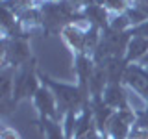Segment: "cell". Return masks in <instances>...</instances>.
<instances>
[{
  "instance_id": "7",
  "label": "cell",
  "mask_w": 148,
  "mask_h": 139,
  "mask_svg": "<svg viewBox=\"0 0 148 139\" xmlns=\"http://www.w3.org/2000/svg\"><path fill=\"white\" fill-rule=\"evenodd\" d=\"M104 4H106V8L111 9V11H124L126 9V0H104Z\"/></svg>"
},
{
  "instance_id": "8",
  "label": "cell",
  "mask_w": 148,
  "mask_h": 139,
  "mask_svg": "<svg viewBox=\"0 0 148 139\" xmlns=\"http://www.w3.org/2000/svg\"><path fill=\"white\" fill-rule=\"evenodd\" d=\"M46 133H48V139H63V133L59 126H56L54 122H48V126H46Z\"/></svg>"
},
{
  "instance_id": "4",
  "label": "cell",
  "mask_w": 148,
  "mask_h": 139,
  "mask_svg": "<svg viewBox=\"0 0 148 139\" xmlns=\"http://www.w3.org/2000/svg\"><path fill=\"white\" fill-rule=\"evenodd\" d=\"M37 104L39 108L48 115H54V98L46 89H39L37 91Z\"/></svg>"
},
{
  "instance_id": "11",
  "label": "cell",
  "mask_w": 148,
  "mask_h": 139,
  "mask_svg": "<svg viewBox=\"0 0 148 139\" xmlns=\"http://www.w3.org/2000/svg\"><path fill=\"white\" fill-rule=\"evenodd\" d=\"M132 139H148V130H137Z\"/></svg>"
},
{
  "instance_id": "10",
  "label": "cell",
  "mask_w": 148,
  "mask_h": 139,
  "mask_svg": "<svg viewBox=\"0 0 148 139\" xmlns=\"http://www.w3.org/2000/svg\"><path fill=\"white\" fill-rule=\"evenodd\" d=\"M2 139H21V137H18V133L13 128H8L6 126V128L2 130Z\"/></svg>"
},
{
  "instance_id": "9",
  "label": "cell",
  "mask_w": 148,
  "mask_h": 139,
  "mask_svg": "<svg viewBox=\"0 0 148 139\" xmlns=\"http://www.w3.org/2000/svg\"><path fill=\"white\" fill-rule=\"evenodd\" d=\"M135 35L148 39V21H146V22H143V24H139V26L135 28Z\"/></svg>"
},
{
  "instance_id": "14",
  "label": "cell",
  "mask_w": 148,
  "mask_h": 139,
  "mask_svg": "<svg viewBox=\"0 0 148 139\" xmlns=\"http://www.w3.org/2000/svg\"><path fill=\"white\" fill-rule=\"evenodd\" d=\"M78 139H83V137H78Z\"/></svg>"
},
{
  "instance_id": "1",
  "label": "cell",
  "mask_w": 148,
  "mask_h": 139,
  "mask_svg": "<svg viewBox=\"0 0 148 139\" xmlns=\"http://www.w3.org/2000/svg\"><path fill=\"white\" fill-rule=\"evenodd\" d=\"M63 37L74 50H82L85 46V35L80 32L78 26H65L63 28Z\"/></svg>"
},
{
  "instance_id": "5",
  "label": "cell",
  "mask_w": 148,
  "mask_h": 139,
  "mask_svg": "<svg viewBox=\"0 0 148 139\" xmlns=\"http://www.w3.org/2000/svg\"><path fill=\"white\" fill-rule=\"evenodd\" d=\"M124 102V95H122V89L117 85H111L108 91H106V104L108 106H120Z\"/></svg>"
},
{
  "instance_id": "13",
  "label": "cell",
  "mask_w": 148,
  "mask_h": 139,
  "mask_svg": "<svg viewBox=\"0 0 148 139\" xmlns=\"http://www.w3.org/2000/svg\"><path fill=\"white\" fill-rule=\"evenodd\" d=\"M52 2H59V0H52Z\"/></svg>"
},
{
  "instance_id": "3",
  "label": "cell",
  "mask_w": 148,
  "mask_h": 139,
  "mask_svg": "<svg viewBox=\"0 0 148 139\" xmlns=\"http://www.w3.org/2000/svg\"><path fill=\"white\" fill-rule=\"evenodd\" d=\"M126 100H128V104L132 106L135 111H143V109L146 108L145 95H141L139 91L132 89V87H128V89H126Z\"/></svg>"
},
{
  "instance_id": "6",
  "label": "cell",
  "mask_w": 148,
  "mask_h": 139,
  "mask_svg": "<svg viewBox=\"0 0 148 139\" xmlns=\"http://www.w3.org/2000/svg\"><path fill=\"white\" fill-rule=\"evenodd\" d=\"M130 24H132V21H130L128 15H117L111 21V28H113L115 32H122L124 28H128Z\"/></svg>"
},
{
  "instance_id": "12",
  "label": "cell",
  "mask_w": 148,
  "mask_h": 139,
  "mask_svg": "<svg viewBox=\"0 0 148 139\" xmlns=\"http://www.w3.org/2000/svg\"><path fill=\"white\" fill-rule=\"evenodd\" d=\"M141 65H143V67H146V69H148V52H146V54H145V56L141 58Z\"/></svg>"
},
{
  "instance_id": "2",
  "label": "cell",
  "mask_w": 148,
  "mask_h": 139,
  "mask_svg": "<svg viewBox=\"0 0 148 139\" xmlns=\"http://www.w3.org/2000/svg\"><path fill=\"white\" fill-rule=\"evenodd\" d=\"M148 52V39L135 35L128 43V59H141Z\"/></svg>"
}]
</instances>
